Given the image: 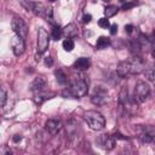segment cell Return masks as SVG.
Wrapping results in <instances>:
<instances>
[{"instance_id": "cell-27", "label": "cell", "mask_w": 155, "mask_h": 155, "mask_svg": "<svg viewBox=\"0 0 155 155\" xmlns=\"http://www.w3.org/2000/svg\"><path fill=\"white\" fill-rule=\"evenodd\" d=\"M21 139H22V137H21V136H18V134H16V136L13 137V142H16V143H17V142H19Z\"/></svg>"}, {"instance_id": "cell-4", "label": "cell", "mask_w": 155, "mask_h": 155, "mask_svg": "<svg viewBox=\"0 0 155 155\" xmlns=\"http://www.w3.org/2000/svg\"><path fill=\"white\" fill-rule=\"evenodd\" d=\"M50 45V39H48V33L46 31L45 28H39L38 31V52L39 53H45L48 48Z\"/></svg>"}, {"instance_id": "cell-13", "label": "cell", "mask_w": 155, "mask_h": 155, "mask_svg": "<svg viewBox=\"0 0 155 155\" xmlns=\"http://www.w3.org/2000/svg\"><path fill=\"white\" fill-rule=\"evenodd\" d=\"M45 85H46V80H45V78L39 76V78H36V79L31 82V85H30V90H31V91H41V90L45 87Z\"/></svg>"}, {"instance_id": "cell-6", "label": "cell", "mask_w": 155, "mask_h": 155, "mask_svg": "<svg viewBox=\"0 0 155 155\" xmlns=\"http://www.w3.org/2000/svg\"><path fill=\"white\" fill-rule=\"evenodd\" d=\"M91 101L96 105H104L108 101V91L101 86L94 88V92L91 97Z\"/></svg>"}, {"instance_id": "cell-11", "label": "cell", "mask_w": 155, "mask_h": 155, "mask_svg": "<svg viewBox=\"0 0 155 155\" xmlns=\"http://www.w3.org/2000/svg\"><path fill=\"white\" fill-rule=\"evenodd\" d=\"M62 31H63V35L67 36V39H71L78 35V25L75 23H69L62 29Z\"/></svg>"}, {"instance_id": "cell-10", "label": "cell", "mask_w": 155, "mask_h": 155, "mask_svg": "<svg viewBox=\"0 0 155 155\" xmlns=\"http://www.w3.org/2000/svg\"><path fill=\"white\" fill-rule=\"evenodd\" d=\"M115 137L110 136V134H102L99 138V143L105 149V150H111L115 147Z\"/></svg>"}, {"instance_id": "cell-18", "label": "cell", "mask_w": 155, "mask_h": 155, "mask_svg": "<svg viewBox=\"0 0 155 155\" xmlns=\"http://www.w3.org/2000/svg\"><path fill=\"white\" fill-rule=\"evenodd\" d=\"M62 34H63V31H62V29H61L59 27L54 25V27L52 28L51 36H52V39H53V40H59V39H61V36H62Z\"/></svg>"}, {"instance_id": "cell-26", "label": "cell", "mask_w": 155, "mask_h": 155, "mask_svg": "<svg viewBox=\"0 0 155 155\" xmlns=\"http://www.w3.org/2000/svg\"><path fill=\"white\" fill-rule=\"evenodd\" d=\"M125 31L128 33V34H131V33L133 31V25H132V24H127V25H125Z\"/></svg>"}, {"instance_id": "cell-32", "label": "cell", "mask_w": 155, "mask_h": 155, "mask_svg": "<svg viewBox=\"0 0 155 155\" xmlns=\"http://www.w3.org/2000/svg\"><path fill=\"white\" fill-rule=\"evenodd\" d=\"M120 1H125V0H120Z\"/></svg>"}, {"instance_id": "cell-14", "label": "cell", "mask_w": 155, "mask_h": 155, "mask_svg": "<svg viewBox=\"0 0 155 155\" xmlns=\"http://www.w3.org/2000/svg\"><path fill=\"white\" fill-rule=\"evenodd\" d=\"M110 45V39L107 38V36H99L96 41V47L98 50H102V48H107L108 46Z\"/></svg>"}, {"instance_id": "cell-31", "label": "cell", "mask_w": 155, "mask_h": 155, "mask_svg": "<svg viewBox=\"0 0 155 155\" xmlns=\"http://www.w3.org/2000/svg\"><path fill=\"white\" fill-rule=\"evenodd\" d=\"M50 1H56V0H50Z\"/></svg>"}, {"instance_id": "cell-23", "label": "cell", "mask_w": 155, "mask_h": 155, "mask_svg": "<svg viewBox=\"0 0 155 155\" xmlns=\"http://www.w3.org/2000/svg\"><path fill=\"white\" fill-rule=\"evenodd\" d=\"M116 33H117V24H111L110 25V34L114 35Z\"/></svg>"}, {"instance_id": "cell-2", "label": "cell", "mask_w": 155, "mask_h": 155, "mask_svg": "<svg viewBox=\"0 0 155 155\" xmlns=\"http://www.w3.org/2000/svg\"><path fill=\"white\" fill-rule=\"evenodd\" d=\"M87 91H88V85H87L86 80L84 78H75L71 81L68 94L74 98H80V97L86 96Z\"/></svg>"}, {"instance_id": "cell-19", "label": "cell", "mask_w": 155, "mask_h": 155, "mask_svg": "<svg viewBox=\"0 0 155 155\" xmlns=\"http://www.w3.org/2000/svg\"><path fill=\"white\" fill-rule=\"evenodd\" d=\"M63 48H64L65 51H68V52L73 51V48H74V41H73L71 39H65V40L63 41Z\"/></svg>"}, {"instance_id": "cell-22", "label": "cell", "mask_w": 155, "mask_h": 155, "mask_svg": "<svg viewBox=\"0 0 155 155\" xmlns=\"http://www.w3.org/2000/svg\"><path fill=\"white\" fill-rule=\"evenodd\" d=\"M98 25H99L101 28H109V27H110V23H109L108 18H99Z\"/></svg>"}, {"instance_id": "cell-9", "label": "cell", "mask_w": 155, "mask_h": 155, "mask_svg": "<svg viewBox=\"0 0 155 155\" xmlns=\"http://www.w3.org/2000/svg\"><path fill=\"white\" fill-rule=\"evenodd\" d=\"M131 70H132V65L130 61H121L116 68V73L120 78H125L126 75L131 74Z\"/></svg>"}, {"instance_id": "cell-30", "label": "cell", "mask_w": 155, "mask_h": 155, "mask_svg": "<svg viewBox=\"0 0 155 155\" xmlns=\"http://www.w3.org/2000/svg\"><path fill=\"white\" fill-rule=\"evenodd\" d=\"M103 1H110V0H103Z\"/></svg>"}, {"instance_id": "cell-3", "label": "cell", "mask_w": 155, "mask_h": 155, "mask_svg": "<svg viewBox=\"0 0 155 155\" xmlns=\"http://www.w3.org/2000/svg\"><path fill=\"white\" fill-rule=\"evenodd\" d=\"M149 93H150V87L147 82L144 81L137 82L134 87V101H137L138 103H143L148 98Z\"/></svg>"}, {"instance_id": "cell-17", "label": "cell", "mask_w": 155, "mask_h": 155, "mask_svg": "<svg viewBox=\"0 0 155 155\" xmlns=\"http://www.w3.org/2000/svg\"><path fill=\"white\" fill-rule=\"evenodd\" d=\"M117 7L116 6H114V5H110V6H108V7H105L104 8V16H105V18H109V17H113V16H115L116 13H117Z\"/></svg>"}, {"instance_id": "cell-8", "label": "cell", "mask_w": 155, "mask_h": 155, "mask_svg": "<svg viewBox=\"0 0 155 155\" xmlns=\"http://www.w3.org/2000/svg\"><path fill=\"white\" fill-rule=\"evenodd\" d=\"M45 130L50 133V134H57L61 130H62V122L61 121H58V120H53V119H51V120H47L46 122H45Z\"/></svg>"}, {"instance_id": "cell-5", "label": "cell", "mask_w": 155, "mask_h": 155, "mask_svg": "<svg viewBox=\"0 0 155 155\" xmlns=\"http://www.w3.org/2000/svg\"><path fill=\"white\" fill-rule=\"evenodd\" d=\"M12 29H13L15 34H18V35L22 36L23 39L27 38L28 27H27L25 22H24L19 16H13V18H12Z\"/></svg>"}, {"instance_id": "cell-29", "label": "cell", "mask_w": 155, "mask_h": 155, "mask_svg": "<svg viewBox=\"0 0 155 155\" xmlns=\"http://www.w3.org/2000/svg\"><path fill=\"white\" fill-rule=\"evenodd\" d=\"M153 35H154V40H155V30H154V34Z\"/></svg>"}, {"instance_id": "cell-20", "label": "cell", "mask_w": 155, "mask_h": 155, "mask_svg": "<svg viewBox=\"0 0 155 155\" xmlns=\"http://www.w3.org/2000/svg\"><path fill=\"white\" fill-rule=\"evenodd\" d=\"M6 99H7V92H6V90L2 87L1 91H0V105H1V107H5Z\"/></svg>"}, {"instance_id": "cell-16", "label": "cell", "mask_w": 155, "mask_h": 155, "mask_svg": "<svg viewBox=\"0 0 155 155\" xmlns=\"http://www.w3.org/2000/svg\"><path fill=\"white\" fill-rule=\"evenodd\" d=\"M54 75H56V80H57V82L58 84H61V85H64L65 82H67V75L64 74V71L63 70H61V69H58V70H56V73H54Z\"/></svg>"}, {"instance_id": "cell-12", "label": "cell", "mask_w": 155, "mask_h": 155, "mask_svg": "<svg viewBox=\"0 0 155 155\" xmlns=\"http://www.w3.org/2000/svg\"><path fill=\"white\" fill-rule=\"evenodd\" d=\"M91 65V62L88 58L86 57H81V58H78L75 62H74V68L78 69V70H87Z\"/></svg>"}, {"instance_id": "cell-1", "label": "cell", "mask_w": 155, "mask_h": 155, "mask_svg": "<svg viewBox=\"0 0 155 155\" xmlns=\"http://www.w3.org/2000/svg\"><path fill=\"white\" fill-rule=\"evenodd\" d=\"M84 120L90 126V128H92L94 131H101L105 126L104 116L101 113L96 111V110H87V111H85L84 113Z\"/></svg>"}, {"instance_id": "cell-28", "label": "cell", "mask_w": 155, "mask_h": 155, "mask_svg": "<svg viewBox=\"0 0 155 155\" xmlns=\"http://www.w3.org/2000/svg\"><path fill=\"white\" fill-rule=\"evenodd\" d=\"M153 56L155 57V48H154V51H153Z\"/></svg>"}, {"instance_id": "cell-25", "label": "cell", "mask_w": 155, "mask_h": 155, "mask_svg": "<svg viewBox=\"0 0 155 155\" xmlns=\"http://www.w3.org/2000/svg\"><path fill=\"white\" fill-rule=\"evenodd\" d=\"M45 64L48 65V67H51V65L53 64V59H52V57H50V56L46 57V58H45Z\"/></svg>"}, {"instance_id": "cell-15", "label": "cell", "mask_w": 155, "mask_h": 155, "mask_svg": "<svg viewBox=\"0 0 155 155\" xmlns=\"http://www.w3.org/2000/svg\"><path fill=\"white\" fill-rule=\"evenodd\" d=\"M36 16H40V17H42V16H45V13H46V7L41 4V2H34V6H33V10H31Z\"/></svg>"}, {"instance_id": "cell-7", "label": "cell", "mask_w": 155, "mask_h": 155, "mask_svg": "<svg viewBox=\"0 0 155 155\" xmlns=\"http://www.w3.org/2000/svg\"><path fill=\"white\" fill-rule=\"evenodd\" d=\"M11 47H12V51H13L15 56H17V57L22 56L24 50H25L24 39L22 36H19L18 34H15L11 39Z\"/></svg>"}, {"instance_id": "cell-24", "label": "cell", "mask_w": 155, "mask_h": 155, "mask_svg": "<svg viewBox=\"0 0 155 155\" xmlns=\"http://www.w3.org/2000/svg\"><path fill=\"white\" fill-rule=\"evenodd\" d=\"M91 19H92V16H91V15H84V17H82L84 23H90Z\"/></svg>"}, {"instance_id": "cell-21", "label": "cell", "mask_w": 155, "mask_h": 155, "mask_svg": "<svg viewBox=\"0 0 155 155\" xmlns=\"http://www.w3.org/2000/svg\"><path fill=\"white\" fill-rule=\"evenodd\" d=\"M136 5H138V1L137 0H133V1H130V2H126V4H124L122 5V10H130V8H132V7H134Z\"/></svg>"}]
</instances>
